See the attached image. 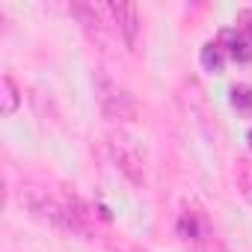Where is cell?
Returning a JSON list of instances; mask_svg holds the SVG:
<instances>
[{
  "label": "cell",
  "instance_id": "8992f818",
  "mask_svg": "<svg viewBox=\"0 0 252 252\" xmlns=\"http://www.w3.org/2000/svg\"><path fill=\"white\" fill-rule=\"evenodd\" d=\"M178 234L184 237L187 246H193V252H208V240H211V225L202 217V211L196 208H184L181 220H178Z\"/></svg>",
  "mask_w": 252,
  "mask_h": 252
},
{
  "label": "cell",
  "instance_id": "30bf717a",
  "mask_svg": "<svg viewBox=\"0 0 252 252\" xmlns=\"http://www.w3.org/2000/svg\"><path fill=\"white\" fill-rule=\"evenodd\" d=\"M202 65H205L208 71H222V48L214 45V42H208V45L202 48Z\"/></svg>",
  "mask_w": 252,
  "mask_h": 252
},
{
  "label": "cell",
  "instance_id": "ba28073f",
  "mask_svg": "<svg viewBox=\"0 0 252 252\" xmlns=\"http://www.w3.org/2000/svg\"><path fill=\"white\" fill-rule=\"evenodd\" d=\"M234 181H237L240 196L252 205V158H237V166H234Z\"/></svg>",
  "mask_w": 252,
  "mask_h": 252
},
{
  "label": "cell",
  "instance_id": "9c48e42d",
  "mask_svg": "<svg viewBox=\"0 0 252 252\" xmlns=\"http://www.w3.org/2000/svg\"><path fill=\"white\" fill-rule=\"evenodd\" d=\"M228 54H231L237 63H249V60H252V45L246 42L243 33H228Z\"/></svg>",
  "mask_w": 252,
  "mask_h": 252
},
{
  "label": "cell",
  "instance_id": "4fadbf2b",
  "mask_svg": "<svg viewBox=\"0 0 252 252\" xmlns=\"http://www.w3.org/2000/svg\"><path fill=\"white\" fill-rule=\"evenodd\" d=\"M249 146H252V131H249Z\"/></svg>",
  "mask_w": 252,
  "mask_h": 252
},
{
  "label": "cell",
  "instance_id": "7a4b0ae2",
  "mask_svg": "<svg viewBox=\"0 0 252 252\" xmlns=\"http://www.w3.org/2000/svg\"><path fill=\"white\" fill-rule=\"evenodd\" d=\"M92 89H95V101L101 107V113L113 122H134L140 116V107H137V98L119 86L110 74L104 71H95L92 74Z\"/></svg>",
  "mask_w": 252,
  "mask_h": 252
},
{
  "label": "cell",
  "instance_id": "3957f363",
  "mask_svg": "<svg viewBox=\"0 0 252 252\" xmlns=\"http://www.w3.org/2000/svg\"><path fill=\"white\" fill-rule=\"evenodd\" d=\"M107 149H110L116 169L134 187L146 184V149L140 146L137 137L125 134V131H113V134H107Z\"/></svg>",
  "mask_w": 252,
  "mask_h": 252
},
{
  "label": "cell",
  "instance_id": "5b68a950",
  "mask_svg": "<svg viewBox=\"0 0 252 252\" xmlns=\"http://www.w3.org/2000/svg\"><path fill=\"white\" fill-rule=\"evenodd\" d=\"M71 12L77 15V21L83 24L86 36L92 42H98L101 48H110V27L113 24H104V15H107V6H98V3H71ZM116 30V27H113Z\"/></svg>",
  "mask_w": 252,
  "mask_h": 252
},
{
  "label": "cell",
  "instance_id": "277c9868",
  "mask_svg": "<svg viewBox=\"0 0 252 252\" xmlns=\"http://www.w3.org/2000/svg\"><path fill=\"white\" fill-rule=\"evenodd\" d=\"M107 15L116 27V33L125 39L128 48H137V39H140V9L128 0H113L107 3Z\"/></svg>",
  "mask_w": 252,
  "mask_h": 252
},
{
  "label": "cell",
  "instance_id": "52a82bcc",
  "mask_svg": "<svg viewBox=\"0 0 252 252\" xmlns=\"http://www.w3.org/2000/svg\"><path fill=\"white\" fill-rule=\"evenodd\" d=\"M18 104H21V89L12 80V74H3V77H0V113L12 116L18 110Z\"/></svg>",
  "mask_w": 252,
  "mask_h": 252
},
{
  "label": "cell",
  "instance_id": "6da1fadb",
  "mask_svg": "<svg viewBox=\"0 0 252 252\" xmlns=\"http://www.w3.org/2000/svg\"><path fill=\"white\" fill-rule=\"evenodd\" d=\"M18 202L21 208L42 225L57 228V231H68V205H65V190L57 193L51 187L42 184H21L18 190Z\"/></svg>",
  "mask_w": 252,
  "mask_h": 252
},
{
  "label": "cell",
  "instance_id": "8fae6325",
  "mask_svg": "<svg viewBox=\"0 0 252 252\" xmlns=\"http://www.w3.org/2000/svg\"><path fill=\"white\" fill-rule=\"evenodd\" d=\"M231 107L237 113H249L252 110V89L249 86H234L231 89Z\"/></svg>",
  "mask_w": 252,
  "mask_h": 252
},
{
  "label": "cell",
  "instance_id": "7c38bea8",
  "mask_svg": "<svg viewBox=\"0 0 252 252\" xmlns=\"http://www.w3.org/2000/svg\"><path fill=\"white\" fill-rule=\"evenodd\" d=\"M107 249H110V252H143V249L125 243V240H107Z\"/></svg>",
  "mask_w": 252,
  "mask_h": 252
}]
</instances>
